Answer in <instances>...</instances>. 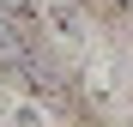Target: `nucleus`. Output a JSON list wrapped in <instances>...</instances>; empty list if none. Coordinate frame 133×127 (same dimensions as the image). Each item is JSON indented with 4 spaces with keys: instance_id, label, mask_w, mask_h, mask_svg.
Listing matches in <instances>:
<instances>
[{
    "instance_id": "nucleus-1",
    "label": "nucleus",
    "mask_w": 133,
    "mask_h": 127,
    "mask_svg": "<svg viewBox=\"0 0 133 127\" xmlns=\"http://www.w3.org/2000/svg\"><path fill=\"white\" fill-rule=\"evenodd\" d=\"M30 55H36V42L24 30V18H12L6 6H0V73H24Z\"/></svg>"
},
{
    "instance_id": "nucleus-2",
    "label": "nucleus",
    "mask_w": 133,
    "mask_h": 127,
    "mask_svg": "<svg viewBox=\"0 0 133 127\" xmlns=\"http://www.w3.org/2000/svg\"><path fill=\"white\" fill-rule=\"evenodd\" d=\"M18 79H24V85H30L36 97H55V103H73V79H61V67H55V61L42 55V49L30 55V67L18 73Z\"/></svg>"
},
{
    "instance_id": "nucleus-3",
    "label": "nucleus",
    "mask_w": 133,
    "mask_h": 127,
    "mask_svg": "<svg viewBox=\"0 0 133 127\" xmlns=\"http://www.w3.org/2000/svg\"><path fill=\"white\" fill-rule=\"evenodd\" d=\"M12 127H55V121L42 115V103H18V109H12Z\"/></svg>"
},
{
    "instance_id": "nucleus-4",
    "label": "nucleus",
    "mask_w": 133,
    "mask_h": 127,
    "mask_svg": "<svg viewBox=\"0 0 133 127\" xmlns=\"http://www.w3.org/2000/svg\"><path fill=\"white\" fill-rule=\"evenodd\" d=\"M55 24H61L66 36H79V6H66V0H61V6H55Z\"/></svg>"
},
{
    "instance_id": "nucleus-5",
    "label": "nucleus",
    "mask_w": 133,
    "mask_h": 127,
    "mask_svg": "<svg viewBox=\"0 0 133 127\" xmlns=\"http://www.w3.org/2000/svg\"><path fill=\"white\" fill-rule=\"evenodd\" d=\"M0 6H6L12 18H30V12H36V0H0Z\"/></svg>"
}]
</instances>
